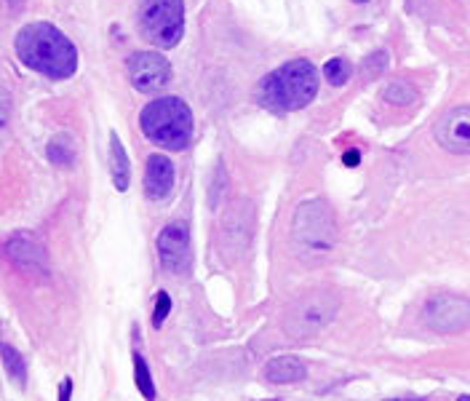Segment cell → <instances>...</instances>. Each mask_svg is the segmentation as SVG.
Instances as JSON below:
<instances>
[{"instance_id":"8","label":"cell","mask_w":470,"mask_h":401,"mask_svg":"<svg viewBox=\"0 0 470 401\" xmlns=\"http://www.w3.org/2000/svg\"><path fill=\"white\" fill-rule=\"evenodd\" d=\"M126 70H129L132 86L137 91H142V94L161 91L171 80V65L158 51H137V54H132L129 62H126Z\"/></svg>"},{"instance_id":"6","label":"cell","mask_w":470,"mask_h":401,"mask_svg":"<svg viewBox=\"0 0 470 401\" xmlns=\"http://www.w3.org/2000/svg\"><path fill=\"white\" fill-rule=\"evenodd\" d=\"M139 30L158 48H174L185 35V0H142Z\"/></svg>"},{"instance_id":"21","label":"cell","mask_w":470,"mask_h":401,"mask_svg":"<svg viewBox=\"0 0 470 401\" xmlns=\"http://www.w3.org/2000/svg\"><path fill=\"white\" fill-rule=\"evenodd\" d=\"M225 188H228V174H225V166L219 164L217 166V185H211V196H208V206L217 209L222 196H225Z\"/></svg>"},{"instance_id":"3","label":"cell","mask_w":470,"mask_h":401,"mask_svg":"<svg viewBox=\"0 0 470 401\" xmlns=\"http://www.w3.org/2000/svg\"><path fill=\"white\" fill-rule=\"evenodd\" d=\"M139 126L150 142L166 150H185L193 142V132H196L193 110L179 97L153 100L139 112Z\"/></svg>"},{"instance_id":"4","label":"cell","mask_w":470,"mask_h":401,"mask_svg":"<svg viewBox=\"0 0 470 401\" xmlns=\"http://www.w3.org/2000/svg\"><path fill=\"white\" fill-rule=\"evenodd\" d=\"M292 241L302 260H324L337 244V220L324 200H305L294 209Z\"/></svg>"},{"instance_id":"28","label":"cell","mask_w":470,"mask_h":401,"mask_svg":"<svg viewBox=\"0 0 470 401\" xmlns=\"http://www.w3.org/2000/svg\"><path fill=\"white\" fill-rule=\"evenodd\" d=\"M356 3H366V0H356Z\"/></svg>"},{"instance_id":"18","label":"cell","mask_w":470,"mask_h":401,"mask_svg":"<svg viewBox=\"0 0 470 401\" xmlns=\"http://www.w3.org/2000/svg\"><path fill=\"white\" fill-rule=\"evenodd\" d=\"M385 102H390V105H398V107H406V105H412L417 102V89L412 83H404V80H393L388 89H385Z\"/></svg>"},{"instance_id":"5","label":"cell","mask_w":470,"mask_h":401,"mask_svg":"<svg viewBox=\"0 0 470 401\" xmlns=\"http://www.w3.org/2000/svg\"><path fill=\"white\" fill-rule=\"evenodd\" d=\"M339 300L334 292L316 289L299 297V300L286 311L284 316V329L292 340H307L316 337L321 329H326L329 324L337 319Z\"/></svg>"},{"instance_id":"26","label":"cell","mask_w":470,"mask_h":401,"mask_svg":"<svg viewBox=\"0 0 470 401\" xmlns=\"http://www.w3.org/2000/svg\"><path fill=\"white\" fill-rule=\"evenodd\" d=\"M9 3H11V6H19V3H24V0H9Z\"/></svg>"},{"instance_id":"11","label":"cell","mask_w":470,"mask_h":401,"mask_svg":"<svg viewBox=\"0 0 470 401\" xmlns=\"http://www.w3.org/2000/svg\"><path fill=\"white\" fill-rule=\"evenodd\" d=\"M436 142L449 153H470V107H452L438 118Z\"/></svg>"},{"instance_id":"24","label":"cell","mask_w":470,"mask_h":401,"mask_svg":"<svg viewBox=\"0 0 470 401\" xmlns=\"http://www.w3.org/2000/svg\"><path fill=\"white\" fill-rule=\"evenodd\" d=\"M73 396V380H62V385H59V401H70Z\"/></svg>"},{"instance_id":"10","label":"cell","mask_w":470,"mask_h":401,"mask_svg":"<svg viewBox=\"0 0 470 401\" xmlns=\"http://www.w3.org/2000/svg\"><path fill=\"white\" fill-rule=\"evenodd\" d=\"M3 255L16 270H22L27 276H35V279L48 276V255L30 235H11L3 246Z\"/></svg>"},{"instance_id":"17","label":"cell","mask_w":470,"mask_h":401,"mask_svg":"<svg viewBox=\"0 0 470 401\" xmlns=\"http://www.w3.org/2000/svg\"><path fill=\"white\" fill-rule=\"evenodd\" d=\"M353 75V65H350L348 59H342V56H334V59H329L326 65H324V78L331 83V86H345Z\"/></svg>"},{"instance_id":"2","label":"cell","mask_w":470,"mask_h":401,"mask_svg":"<svg viewBox=\"0 0 470 401\" xmlns=\"http://www.w3.org/2000/svg\"><path fill=\"white\" fill-rule=\"evenodd\" d=\"M318 70L307 59H292L267 73L257 86V102L273 112H294L307 107L318 94Z\"/></svg>"},{"instance_id":"14","label":"cell","mask_w":470,"mask_h":401,"mask_svg":"<svg viewBox=\"0 0 470 401\" xmlns=\"http://www.w3.org/2000/svg\"><path fill=\"white\" fill-rule=\"evenodd\" d=\"M110 174L118 190H129L132 182V164H129V153L123 147L121 137L115 132H110Z\"/></svg>"},{"instance_id":"23","label":"cell","mask_w":470,"mask_h":401,"mask_svg":"<svg viewBox=\"0 0 470 401\" xmlns=\"http://www.w3.org/2000/svg\"><path fill=\"white\" fill-rule=\"evenodd\" d=\"M9 115H11V97H9V91L0 86V129L9 123Z\"/></svg>"},{"instance_id":"7","label":"cell","mask_w":470,"mask_h":401,"mask_svg":"<svg viewBox=\"0 0 470 401\" xmlns=\"http://www.w3.org/2000/svg\"><path fill=\"white\" fill-rule=\"evenodd\" d=\"M422 319L438 334L462 332L470 324V300L454 297V294H438V297L425 302Z\"/></svg>"},{"instance_id":"22","label":"cell","mask_w":470,"mask_h":401,"mask_svg":"<svg viewBox=\"0 0 470 401\" xmlns=\"http://www.w3.org/2000/svg\"><path fill=\"white\" fill-rule=\"evenodd\" d=\"M363 67H366V78L380 75V73H385V67H388V54H385V51H377V54H372L363 62Z\"/></svg>"},{"instance_id":"19","label":"cell","mask_w":470,"mask_h":401,"mask_svg":"<svg viewBox=\"0 0 470 401\" xmlns=\"http://www.w3.org/2000/svg\"><path fill=\"white\" fill-rule=\"evenodd\" d=\"M134 380H137V388L142 390L144 399H155L153 375H150V367H147L142 353H134Z\"/></svg>"},{"instance_id":"20","label":"cell","mask_w":470,"mask_h":401,"mask_svg":"<svg viewBox=\"0 0 470 401\" xmlns=\"http://www.w3.org/2000/svg\"><path fill=\"white\" fill-rule=\"evenodd\" d=\"M169 313H171V297H169V292H158V297H155V311H153V326L155 329H161V326H164Z\"/></svg>"},{"instance_id":"9","label":"cell","mask_w":470,"mask_h":401,"mask_svg":"<svg viewBox=\"0 0 470 401\" xmlns=\"http://www.w3.org/2000/svg\"><path fill=\"white\" fill-rule=\"evenodd\" d=\"M158 255H161V265L169 273H187L193 255H190V228L187 223L176 220L169 223L158 235Z\"/></svg>"},{"instance_id":"12","label":"cell","mask_w":470,"mask_h":401,"mask_svg":"<svg viewBox=\"0 0 470 401\" xmlns=\"http://www.w3.org/2000/svg\"><path fill=\"white\" fill-rule=\"evenodd\" d=\"M174 188V164L164 153H153L144 166V196L150 200H164Z\"/></svg>"},{"instance_id":"13","label":"cell","mask_w":470,"mask_h":401,"mask_svg":"<svg viewBox=\"0 0 470 401\" xmlns=\"http://www.w3.org/2000/svg\"><path fill=\"white\" fill-rule=\"evenodd\" d=\"M307 367L302 358L297 356H278L270 358L267 367H265V378L270 380L273 385H289V383H299L305 380Z\"/></svg>"},{"instance_id":"15","label":"cell","mask_w":470,"mask_h":401,"mask_svg":"<svg viewBox=\"0 0 470 401\" xmlns=\"http://www.w3.org/2000/svg\"><path fill=\"white\" fill-rule=\"evenodd\" d=\"M46 156H48V161L56 164V166H73V164H75V156H78L75 139H73L67 132L56 134L54 139L48 142V147H46Z\"/></svg>"},{"instance_id":"16","label":"cell","mask_w":470,"mask_h":401,"mask_svg":"<svg viewBox=\"0 0 470 401\" xmlns=\"http://www.w3.org/2000/svg\"><path fill=\"white\" fill-rule=\"evenodd\" d=\"M0 358H3V367H6V372L11 375V380L24 383V378H27V369H24L22 353H19L14 346H9V343H0Z\"/></svg>"},{"instance_id":"25","label":"cell","mask_w":470,"mask_h":401,"mask_svg":"<svg viewBox=\"0 0 470 401\" xmlns=\"http://www.w3.org/2000/svg\"><path fill=\"white\" fill-rule=\"evenodd\" d=\"M345 164H348V166H356V164H358V153H348V156H345Z\"/></svg>"},{"instance_id":"1","label":"cell","mask_w":470,"mask_h":401,"mask_svg":"<svg viewBox=\"0 0 470 401\" xmlns=\"http://www.w3.org/2000/svg\"><path fill=\"white\" fill-rule=\"evenodd\" d=\"M16 56L22 65L41 73L46 78L65 80L78 70V48L59 27L51 22H30L14 38Z\"/></svg>"},{"instance_id":"27","label":"cell","mask_w":470,"mask_h":401,"mask_svg":"<svg viewBox=\"0 0 470 401\" xmlns=\"http://www.w3.org/2000/svg\"><path fill=\"white\" fill-rule=\"evenodd\" d=\"M462 399H465V401H470V396H462Z\"/></svg>"}]
</instances>
